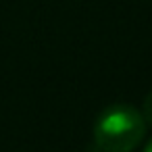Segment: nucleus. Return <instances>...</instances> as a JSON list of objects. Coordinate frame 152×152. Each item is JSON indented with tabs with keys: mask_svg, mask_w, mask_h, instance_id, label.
<instances>
[{
	"mask_svg": "<svg viewBox=\"0 0 152 152\" xmlns=\"http://www.w3.org/2000/svg\"><path fill=\"white\" fill-rule=\"evenodd\" d=\"M146 133V121L142 113L117 102L100 113L94 123V142L102 152H131L140 146Z\"/></svg>",
	"mask_w": 152,
	"mask_h": 152,
	"instance_id": "obj_1",
	"label": "nucleus"
},
{
	"mask_svg": "<svg viewBox=\"0 0 152 152\" xmlns=\"http://www.w3.org/2000/svg\"><path fill=\"white\" fill-rule=\"evenodd\" d=\"M144 152H152V140L146 144V148H144Z\"/></svg>",
	"mask_w": 152,
	"mask_h": 152,
	"instance_id": "obj_3",
	"label": "nucleus"
},
{
	"mask_svg": "<svg viewBox=\"0 0 152 152\" xmlns=\"http://www.w3.org/2000/svg\"><path fill=\"white\" fill-rule=\"evenodd\" d=\"M142 117H144L146 125L152 127V90H150V94L144 98V104H142Z\"/></svg>",
	"mask_w": 152,
	"mask_h": 152,
	"instance_id": "obj_2",
	"label": "nucleus"
}]
</instances>
